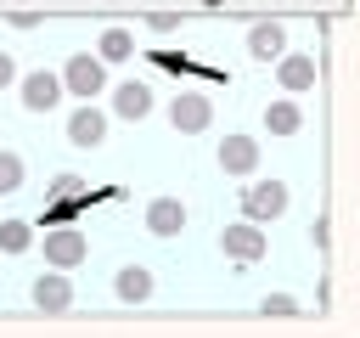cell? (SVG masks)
<instances>
[{"label":"cell","instance_id":"11","mask_svg":"<svg viewBox=\"0 0 360 338\" xmlns=\"http://www.w3.org/2000/svg\"><path fill=\"white\" fill-rule=\"evenodd\" d=\"M112 113L129 118V124L146 118V113H152V84H146V79H124V84H112Z\"/></svg>","mask_w":360,"mask_h":338},{"label":"cell","instance_id":"21","mask_svg":"<svg viewBox=\"0 0 360 338\" xmlns=\"http://www.w3.org/2000/svg\"><path fill=\"white\" fill-rule=\"evenodd\" d=\"M309 242H315V248H326V242H332V220H326V214H315V225H309Z\"/></svg>","mask_w":360,"mask_h":338},{"label":"cell","instance_id":"5","mask_svg":"<svg viewBox=\"0 0 360 338\" xmlns=\"http://www.w3.org/2000/svg\"><path fill=\"white\" fill-rule=\"evenodd\" d=\"M169 124H174L180 135H202V130L214 124V101H208L202 90H180V96L169 101Z\"/></svg>","mask_w":360,"mask_h":338},{"label":"cell","instance_id":"4","mask_svg":"<svg viewBox=\"0 0 360 338\" xmlns=\"http://www.w3.org/2000/svg\"><path fill=\"white\" fill-rule=\"evenodd\" d=\"M39 248H45V265H56V270H73V265H84V259H90V242H84V231H73V225L45 231V237H39Z\"/></svg>","mask_w":360,"mask_h":338},{"label":"cell","instance_id":"8","mask_svg":"<svg viewBox=\"0 0 360 338\" xmlns=\"http://www.w3.org/2000/svg\"><path fill=\"white\" fill-rule=\"evenodd\" d=\"M68 141H73V146H84V152H90V146H101V141H107V113H101V107H90V101H84V107H73V113H68Z\"/></svg>","mask_w":360,"mask_h":338},{"label":"cell","instance_id":"20","mask_svg":"<svg viewBox=\"0 0 360 338\" xmlns=\"http://www.w3.org/2000/svg\"><path fill=\"white\" fill-rule=\"evenodd\" d=\"M264 315H298V299L292 293H270L264 299Z\"/></svg>","mask_w":360,"mask_h":338},{"label":"cell","instance_id":"19","mask_svg":"<svg viewBox=\"0 0 360 338\" xmlns=\"http://www.w3.org/2000/svg\"><path fill=\"white\" fill-rule=\"evenodd\" d=\"M17 186H22V158L17 152H0V197L17 192Z\"/></svg>","mask_w":360,"mask_h":338},{"label":"cell","instance_id":"6","mask_svg":"<svg viewBox=\"0 0 360 338\" xmlns=\"http://www.w3.org/2000/svg\"><path fill=\"white\" fill-rule=\"evenodd\" d=\"M17 90H22V107H28V113H51V107L62 101V73H45V68H39V73H22Z\"/></svg>","mask_w":360,"mask_h":338},{"label":"cell","instance_id":"14","mask_svg":"<svg viewBox=\"0 0 360 338\" xmlns=\"http://www.w3.org/2000/svg\"><path fill=\"white\" fill-rule=\"evenodd\" d=\"M281 51H287V34H281V23H253V28H248V56L270 62V56H281Z\"/></svg>","mask_w":360,"mask_h":338},{"label":"cell","instance_id":"10","mask_svg":"<svg viewBox=\"0 0 360 338\" xmlns=\"http://www.w3.org/2000/svg\"><path fill=\"white\" fill-rule=\"evenodd\" d=\"M276 79H281V90H309L315 84V51H281V62H276Z\"/></svg>","mask_w":360,"mask_h":338},{"label":"cell","instance_id":"1","mask_svg":"<svg viewBox=\"0 0 360 338\" xmlns=\"http://www.w3.org/2000/svg\"><path fill=\"white\" fill-rule=\"evenodd\" d=\"M62 90L79 96V101H96V96L107 90V62L90 56V51H73V56L62 62Z\"/></svg>","mask_w":360,"mask_h":338},{"label":"cell","instance_id":"15","mask_svg":"<svg viewBox=\"0 0 360 338\" xmlns=\"http://www.w3.org/2000/svg\"><path fill=\"white\" fill-rule=\"evenodd\" d=\"M264 130L270 135H298L304 130V107L298 101H270L264 107Z\"/></svg>","mask_w":360,"mask_h":338},{"label":"cell","instance_id":"9","mask_svg":"<svg viewBox=\"0 0 360 338\" xmlns=\"http://www.w3.org/2000/svg\"><path fill=\"white\" fill-rule=\"evenodd\" d=\"M219 169L248 180V175L259 169V141H253V135H225V141H219Z\"/></svg>","mask_w":360,"mask_h":338},{"label":"cell","instance_id":"13","mask_svg":"<svg viewBox=\"0 0 360 338\" xmlns=\"http://www.w3.org/2000/svg\"><path fill=\"white\" fill-rule=\"evenodd\" d=\"M112 293H118L124 304H146V299H152V270H146V265H124V270L112 276Z\"/></svg>","mask_w":360,"mask_h":338},{"label":"cell","instance_id":"17","mask_svg":"<svg viewBox=\"0 0 360 338\" xmlns=\"http://www.w3.org/2000/svg\"><path fill=\"white\" fill-rule=\"evenodd\" d=\"M129 51H135V34H129V28H107V34H101V45H96V56H101V62H124Z\"/></svg>","mask_w":360,"mask_h":338},{"label":"cell","instance_id":"18","mask_svg":"<svg viewBox=\"0 0 360 338\" xmlns=\"http://www.w3.org/2000/svg\"><path fill=\"white\" fill-rule=\"evenodd\" d=\"M84 192H90V186H84L79 175H56V180L45 186V197H51V203H79Z\"/></svg>","mask_w":360,"mask_h":338},{"label":"cell","instance_id":"3","mask_svg":"<svg viewBox=\"0 0 360 338\" xmlns=\"http://www.w3.org/2000/svg\"><path fill=\"white\" fill-rule=\"evenodd\" d=\"M281 214H287V186H281V180H248V186H242V220L270 225V220H281Z\"/></svg>","mask_w":360,"mask_h":338},{"label":"cell","instance_id":"2","mask_svg":"<svg viewBox=\"0 0 360 338\" xmlns=\"http://www.w3.org/2000/svg\"><path fill=\"white\" fill-rule=\"evenodd\" d=\"M219 254H225V259H236V265H259V259L270 254V237H264V225H259V220H236V225H225V231H219Z\"/></svg>","mask_w":360,"mask_h":338},{"label":"cell","instance_id":"7","mask_svg":"<svg viewBox=\"0 0 360 338\" xmlns=\"http://www.w3.org/2000/svg\"><path fill=\"white\" fill-rule=\"evenodd\" d=\"M28 299H34V310H45V315H62V310L73 304V282H68V270H56V265H51V270L34 282V293H28Z\"/></svg>","mask_w":360,"mask_h":338},{"label":"cell","instance_id":"16","mask_svg":"<svg viewBox=\"0 0 360 338\" xmlns=\"http://www.w3.org/2000/svg\"><path fill=\"white\" fill-rule=\"evenodd\" d=\"M34 248V225L28 220H0V254H28Z\"/></svg>","mask_w":360,"mask_h":338},{"label":"cell","instance_id":"12","mask_svg":"<svg viewBox=\"0 0 360 338\" xmlns=\"http://www.w3.org/2000/svg\"><path fill=\"white\" fill-rule=\"evenodd\" d=\"M146 231L152 237H180L186 231V203L180 197H152L146 203Z\"/></svg>","mask_w":360,"mask_h":338},{"label":"cell","instance_id":"22","mask_svg":"<svg viewBox=\"0 0 360 338\" xmlns=\"http://www.w3.org/2000/svg\"><path fill=\"white\" fill-rule=\"evenodd\" d=\"M6 84H17V62L0 51V90H6Z\"/></svg>","mask_w":360,"mask_h":338}]
</instances>
